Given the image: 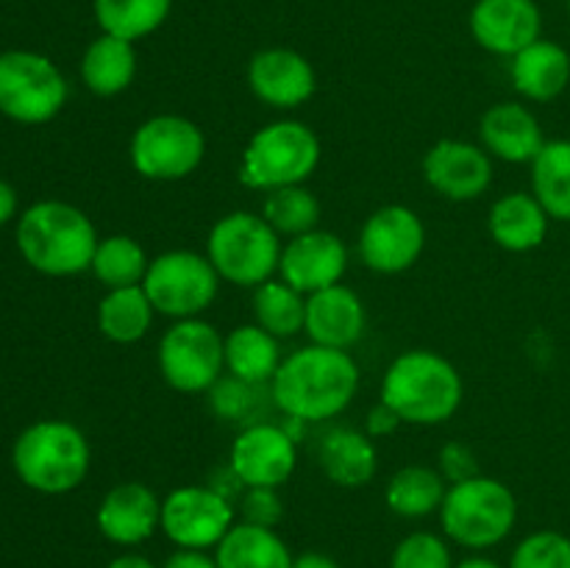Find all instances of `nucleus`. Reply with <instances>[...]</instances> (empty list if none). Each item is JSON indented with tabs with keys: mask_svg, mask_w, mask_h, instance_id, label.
Returning a JSON list of instances; mask_svg holds the SVG:
<instances>
[{
	"mask_svg": "<svg viewBox=\"0 0 570 568\" xmlns=\"http://www.w3.org/2000/svg\"><path fill=\"white\" fill-rule=\"evenodd\" d=\"M100 33L139 42L167 22L173 0H92Z\"/></svg>",
	"mask_w": 570,
	"mask_h": 568,
	"instance_id": "nucleus-30",
	"label": "nucleus"
},
{
	"mask_svg": "<svg viewBox=\"0 0 570 568\" xmlns=\"http://www.w3.org/2000/svg\"><path fill=\"white\" fill-rule=\"evenodd\" d=\"M549 212L532 193L501 195L488 215V232L499 248L510 254H527L540 248L549 237Z\"/></svg>",
	"mask_w": 570,
	"mask_h": 568,
	"instance_id": "nucleus-23",
	"label": "nucleus"
},
{
	"mask_svg": "<svg viewBox=\"0 0 570 568\" xmlns=\"http://www.w3.org/2000/svg\"><path fill=\"white\" fill-rule=\"evenodd\" d=\"M81 78L87 89L98 98L122 95L137 78V50L134 42L100 33L89 42L81 59Z\"/></svg>",
	"mask_w": 570,
	"mask_h": 568,
	"instance_id": "nucleus-25",
	"label": "nucleus"
},
{
	"mask_svg": "<svg viewBox=\"0 0 570 568\" xmlns=\"http://www.w3.org/2000/svg\"><path fill=\"white\" fill-rule=\"evenodd\" d=\"M161 568H220V566H217L215 557L206 555V551L178 549V551H173L170 557H167L165 566H161Z\"/></svg>",
	"mask_w": 570,
	"mask_h": 568,
	"instance_id": "nucleus-41",
	"label": "nucleus"
},
{
	"mask_svg": "<svg viewBox=\"0 0 570 568\" xmlns=\"http://www.w3.org/2000/svg\"><path fill=\"white\" fill-rule=\"evenodd\" d=\"M220 282L223 278L217 276L209 256L176 248L150 259L142 290L148 293L156 315L187 321V317H200L215 304Z\"/></svg>",
	"mask_w": 570,
	"mask_h": 568,
	"instance_id": "nucleus-9",
	"label": "nucleus"
},
{
	"mask_svg": "<svg viewBox=\"0 0 570 568\" xmlns=\"http://www.w3.org/2000/svg\"><path fill=\"white\" fill-rule=\"evenodd\" d=\"M390 568H454L451 549L440 535L412 532L395 546Z\"/></svg>",
	"mask_w": 570,
	"mask_h": 568,
	"instance_id": "nucleus-36",
	"label": "nucleus"
},
{
	"mask_svg": "<svg viewBox=\"0 0 570 568\" xmlns=\"http://www.w3.org/2000/svg\"><path fill=\"white\" fill-rule=\"evenodd\" d=\"M254 323H259L273 337H295L304 332L306 295L289 287L282 278L259 284L254 290Z\"/></svg>",
	"mask_w": 570,
	"mask_h": 568,
	"instance_id": "nucleus-33",
	"label": "nucleus"
},
{
	"mask_svg": "<svg viewBox=\"0 0 570 568\" xmlns=\"http://www.w3.org/2000/svg\"><path fill=\"white\" fill-rule=\"evenodd\" d=\"M360 379V365L348 351L309 343L284 356L271 393L289 421L323 423L348 410Z\"/></svg>",
	"mask_w": 570,
	"mask_h": 568,
	"instance_id": "nucleus-1",
	"label": "nucleus"
},
{
	"mask_svg": "<svg viewBox=\"0 0 570 568\" xmlns=\"http://www.w3.org/2000/svg\"><path fill=\"white\" fill-rule=\"evenodd\" d=\"M248 388L250 384L239 382V379H226V382H217L215 388L209 390L212 393V404H215V410L220 412V415H239V412H245V404H248Z\"/></svg>",
	"mask_w": 570,
	"mask_h": 568,
	"instance_id": "nucleus-39",
	"label": "nucleus"
},
{
	"mask_svg": "<svg viewBox=\"0 0 570 568\" xmlns=\"http://www.w3.org/2000/svg\"><path fill=\"white\" fill-rule=\"evenodd\" d=\"M17 212V193L6 182H0V226L9 223V217H14Z\"/></svg>",
	"mask_w": 570,
	"mask_h": 568,
	"instance_id": "nucleus-43",
	"label": "nucleus"
},
{
	"mask_svg": "<svg viewBox=\"0 0 570 568\" xmlns=\"http://www.w3.org/2000/svg\"><path fill=\"white\" fill-rule=\"evenodd\" d=\"M259 215L276 228L278 237L293 239L298 234L317 228V223H321V200L304 184H293V187L265 193Z\"/></svg>",
	"mask_w": 570,
	"mask_h": 568,
	"instance_id": "nucleus-34",
	"label": "nucleus"
},
{
	"mask_svg": "<svg viewBox=\"0 0 570 568\" xmlns=\"http://www.w3.org/2000/svg\"><path fill=\"white\" fill-rule=\"evenodd\" d=\"M454 568H501V566L495 560H490V557L473 555V557H465L462 562H454Z\"/></svg>",
	"mask_w": 570,
	"mask_h": 568,
	"instance_id": "nucleus-45",
	"label": "nucleus"
},
{
	"mask_svg": "<svg viewBox=\"0 0 570 568\" xmlns=\"http://www.w3.org/2000/svg\"><path fill=\"white\" fill-rule=\"evenodd\" d=\"M401 427V418L395 415L393 410H390L387 404H382V401H379L376 407H373L371 412H367V421H365V432L371 434L373 440H379V438H390V434L395 432V429Z\"/></svg>",
	"mask_w": 570,
	"mask_h": 568,
	"instance_id": "nucleus-40",
	"label": "nucleus"
},
{
	"mask_svg": "<svg viewBox=\"0 0 570 568\" xmlns=\"http://www.w3.org/2000/svg\"><path fill=\"white\" fill-rule=\"evenodd\" d=\"M156 365L167 388L209 393L226 368V337L204 317L176 321L159 340Z\"/></svg>",
	"mask_w": 570,
	"mask_h": 568,
	"instance_id": "nucleus-8",
	"label": "nucleus"
},
{
	"mask_svg": "<svg viewBox=\"0 0 570 568\" xmlns=\"http://www.w3.org/2000/svg\"><path fill=\"white\" fill-rule=\"evenodd\" d=\"M206 156V137L184 115H154L139 123L128 145L134 170L148 182H181L193 176Z\"/></svg>",
	"mask_w": 570,
	"mask_h": 568,
	"instance_id": "nucleus-10",
	"label": "nucleus"
},
{
	"mask_svg": "<svg viewBox=\"0 0 570 568\" xmlns=\"http://www.w3.org/2000/svg\"><path fill=\"white\" fill-rule=\"evenodd\" d=\"M154 304L148 293L139 287L106 290L98 304V329L106 340L117 345L139 343L154 326Z\"/></svg>",
	"mask_w": 570,
	"mask_h": 568,
	"instance_id": "nucleus-28",
	"label": "nucleus"
},
{
	"mask_svg": "<svg viewBox=\"0 0 570 568\" xmlns=\"http://www.w3.org/2000/svg\"><path fill=\"white\" fill-rule=\"evenodd\" d=\"M510 568H570V538L554 529L527 535L512 551Z\"/></svg>",
	"mask_w": 570,
	"mask_h": 568,
	"instance_id": "nucleus-35",
	"label": "nucleus"
},
{
	"mask_svg": "<svg viewBox=\"0 0 570 568\" xmlns=\"http://www.w3.org/2000/svg\"><path fill=\"white\" fill-rule=\"evenodd\" d=\"M367 329V310L360 295L345 284H332L306 295V337L326 349H354Z\"/></svg>",
	"mask_w": 570,
	"mask_h": 568,
	"instance_id": "nucleus-20",
	"label": "nucleus"
},
{
	"mask_svg": "<svg viewBox=\"0 0 570 568\" xmlns=\"http://www.w3.org/2000/svg\"><path fill=\"white\" fill-rule=\"evenodd\" d=\"M379 395L401 423L438 427L456 415L465 399V384L443 354L432 349H410L390 362Z\"/></svg>",
	"mask_w": 570,
	"mask_h": 568,
	"instance_id": "nucleus-2",
	"label": "nucleus"
},
{
	"mask_svg": "<svg viewBox=\"0 0 570 568\" xmlns=\"http://www.w3.org/2000/svg\"><path fill=\"white\" fill-rule=\"evenodd\" d=\"M345 271H348V248L337 234L323 232V228H312L287 239L282 248V262H278L282 282L304 295L340 284Z\"/></svg>",
	"mask_w": 570,
	"mask_h": 568,
	"instance_id": "nucleus-17",
	"label": "nucleus"
},
{
	"mask_svg": "<svg viewBox=\"0 0 570 568\" xmlns=\"http://www.w3.org/2000/svg\"><path fill=\"white\" fill-rule=\"evenodd\" d=\"M438 460H440L438 471L443 473L445 482L449 484L465 482V479L479 477L476 454H473L471 445L462 443V440H451V443H445L443 449H440Z\"/></svg>",
	"mask_w": 570,
	"mask_h": 568,
	"instance_id": "nucleus-38",
	"label": "nucleus"
},
{
	"mask_svg": "<svg viewBox=\"0 0 570 568\" xmlns=\"http://www.w3.org/2000/svg\"><path fill=\"white\" fill-rule=\"evenodd\" d=\"M317 462L328 482H334L337 488H365L376 477L379 451L367 432L337 427L323 434Z\"/></svg>",
	"mask_w": 570,
	"mask_h": 568,
	"instance_id": "nucleus-24",
	"label": "nucleus"
},
{
	"mask_svg": "<svg viewBox=\"0 0 570 568\" xmlns=\"http://www.w3.org/2000/svg\"><path fill=\"white\" fill-rule=\"evenodd\" d=\"M98 232L87 212L65 200H39L17 223V248L45 276H76L92 267Z\"/></svg>",
	"mask_w": 570,
	"mask_h": 568,
	"instance_id": "nucleus-3",
	"label": "nucleus"
},
{
	"mask_svg": "<svg viewBox=\"0 0 570 568\" xmlns=\"http://www.w3.org/2000/svg\"><path fill=\"white\" fill-rule=\"evenodd\" d=\"M518 521V499L501 479L473 477L465 482L449 484L440 523L443 535L456 546L471 551H484L510 538Z\"/></svg>",
	"mask_w": 570,
	"mask_h": 568,
	"instance_id": "nucleus-6",
	"label": "nucleus"
},
{
	"mask_svg": "<svg viewBox=\"0 0 570 568\" xmlns=\"http://www.w3.org/2000/svg\"><path fill=\"white\" fill-rule=\"evenodd\" d=\"M248 87L256 100L278 111L304 106L315 95L317 76L312 61L293 48L256 50L248 61Z\"/></svg>",
	"mask_w": 570,
	"mask_h": 568,
	"instance_id": "nucleus-16",
	"label": "nucleus"
},
{
	"mask_svg": "<svg viewBox=\"0 0 570 568\" xmlns=\"http://www.w3.org/2000/svg\"><path fill=\"white\" fill-rule=\"evenodd\" d=\"M237 510L226 493L206 484H181L161 499V532L176 549H217Z\"/></svg>",
	"mask_w": 570,
	"mask_h": 568,
	"instance_id": "nucleus-12",
	"label": "nucleus"
},
{
	"mask_svg": "<svg viewBox=\"0 0 570 568\" xmlns=\"http://www.w3.org/2000/svg\"><path fill=\"white\" fill-rule=\"evenodd\" d=\"M215 560L220 568H293L295 557L276 529L239 521L217 543Z\"/></svg>",
	"mask_w": 570,
	"mask_h": 568,
	"instance_id": "nucleus-27",
	"label": "nucleus"
},
{
	"mask_svg": "<svg viewBox=\"0 0 570 568\" xmlns=\"http://www.w3.org/2000/svg\"><path fill=\"white\" fill-rule=\"evenodd\" d=\"M468 26L479 48L512 59L538 42L543 33V14L534 0H476Z\"/></svg>",
	"mask_w": 570,
	"mask_h": 568,
	"instance_id": "nucleus-18",
	"label": "nucleus"
},
{
	"mask_svg": "<svg viewBox=\"0 0 570 568\" xmlns=\"http://www.w3.org/2000/svg\"><path fill=\"white\" fill-rule=\"evenodd\" d=\"M95 521L106 540L131 549L161 529V499L145 482H120L100 499Z\"/></svg>",
	"mask_w": 570,
	"mask_h": 568,
	"instance_id": "nucleus-19",
	"label": "nucleus"
},
{
	"mask_svg": "<svg viewBox=\"0 0 570 568\" xmlns=\"http://www.w3.org/2000/svg\"><path fill=\"white\" fill-rule=\"evenodd\" d=\"M510 78L518 95L534 104L560 98L570 84V53L562 45L540 37L510 59Z\"/></svg>",
	"mask_w": 570,
	"mask_h": 568,
	"instance_id": "nucleus-22",
	"label": "nucleus"
},
{
	"mask_svg": "<svg viewBox=\"0 0 570 568\" xmlns=\"http://www.w3.org/2000/svg\"><path fill=\"white\" fill-rule=\"evenodd\" d=\"M106 568H156V566L142 555H120L115 557Z\"/></svg>",
	"mask_w": 570,
	"mask_h": 568,
	"instance_id": "nucleus-44",
	"label": "nucleus"
},
{
	"mask_svg": "<svg viewBox=\"0 0 570 568\" xmlns=\"http://www.w3.org/2000/svg\"><path fill=\"white\" fill-rule=\"evenodd\" d=\"M426 248V226L421 215L404 204H387L373 212L360 228L356 251L367 271L395 276L417 265Z\"/></svg>",
	"mask_w": 570,
	"mask_h": 568,
	"instance_id": "nucleus-13",
	"label": "nucleus"
},
{
	"mask_svg": "<svg viewBox=\"0 0 570 568\" xmlns=\"http://www.w3.org/2000/svg\"><path fill=\"white\" fill-rule=\"evenodd\" d=\"M282 345L278 337L259 326V323H243L226 334V368L234 379L245 384L273 382L282 368Z\"/></svg>",
	"mask_w": 570,
	"mask_h": 568,
	"instance_id": "nucleus-26",
	"label": "nucleus"
},
{
	"mask_svg": "<svg viewBox=\"0 0 570 568\" xmlns=\"http://www.w3.org/2000/svg\"><path fill=\"white\" fill-rule=\"evenodd\" d=\"M549 139L532 109L515 100L490 106L479 120V145L490 156L510 165H532Z\"/></svg>",
	"mask_w": 570,
	"mask_h": 568,
	"instance_id": "nucleus-21",
	"label": "nucleus"
},
{
	"mask_svg": "<svg viewBox=\"0 0 570 568\" xmlns=\"http://www.w3.org/2000/svg\"><path fill=\"white\" fill-rule=\"evenodd\" d=\"M423 178L440 198L476 200L493 184V156L476 143L440 139L423 156Z\"/></svg>",
	"mask_w": 570,
	"mask_h": 568,
	"instance_id": "nucleus-15",
	"label": "nucleus"
},
{
	"mask_svg": "<svg viewBox=\"0 0 570 568\" xmlns=\"http://www.w3.org/2000/svg\"><path fill=\"white\" fill-rule=\"evenodd\" d=\"M445 490H449V482L438 468L404 466L390 477L384 501L401 518H426L440 512Z\"/></svg>",
	"mask_w": 570,
	"mask_h": 568,
	"instance_id": "nucleus-29",
	"label": "nucleus"
},
{
	"mask_svg": "<svg viewBox=\"0 0 570 568\" xmlns=\"http://www.w3.org/2000/svg\"><path fill=\"white\" fill-rule=\"evenodd\" d=\"M228 466L245 488H282L298 468V445L287 427L250 423L234 438Z\"/></svg>",
	"mask_w": 570,
	"mask_h": 568,
	"instance_id": "nucleus-14",
	"label": "nucleus"
},
{
	"mask_svg": "<svg viewBox=\"0 0 570 568\" xmlns=\"http://www.w3.org/2000/svg\"><path fill=\"white\" fill-rule=\"evenodd\" d=\"M321 165V139L306 123L284 117L262 126L239 159V182L256 193L293 187L312 178Z\"/></svg>",
	"mask_w": 570,
	"mask_h": 568,
	"instance_id": "nucleus-5",
	"label": "nucleus"
},
{
	"mask_svg": "<svg viewBox=\"0 0 570 568\" xmlns=\"http://www.w3.org/2000/svg\"><path fill=\"white\" fill-rule=\"evenodd\" d=\"M150 256L145 254L142 245L128 234H111V237L98 239L95 248L92 267L100 284L106 290H120V287H139L148 276Z\"/></svg>",
	"mask_w": 570,
	"mask_h": 568,
	"instance_id": "nucleus-32",
	"label": "nucleus"
},
{
	"mask_svg": "<svg viewBox=\"0 0 570 568\" xmlns=\"http://www.w3.org/2000/svg\"><path fill=\"white\" fill-rule=\"evenodd\" d=\"M532 195L551 221L570 223V139H549L534 156Z\"/></svg>",
	"mask_w": 570,
	"mask_h": 568,
	"instance_id": "nucleus-31",
	"label": "nucleus"
},
{
	"mask_svg": "<svg viewBox=\"0 0 570 568\" xmlns=\"http://www.w3.org/2000/svg\"><path fill=\"white\" fill-rule=\"evenodd\" d=\"M566 9H568V17H570V0H566Z\"/></svg>",
	"mask_w": 570,
	"mask_h": 568,
	"instance_id": "nucleus-46",
	"label": "nucleus"
},
{
	"mask_svg": "<svg viewBox=\"0 0 570 568\" xmlns=\"http://www.w3.org/2000/svg\"><path fill=\"white\" fill-rule=\"evenodd\" d=\"M239 516L254 527L276 529L284 516V505L278 499V488H245L239 499Z\"/></svg>",
	"mask_w": 570,
	"mask_h": 568,
	"instance_id": "nucleus-37",
	"label": "nucleus"
},
{
	"mask_svg": "<svg viewBox=\"0 0 570 568\" xmlns=\"http://www.w3.org/2000/svg\"><path fill=\"white\" fill-rule=\"evenodd\" d=\"M67 104V81L59 67L33 50L0 53V111L26 126L53 120Z\"/></svg>",
	"mask_w": 570,
	"mask_h": 568,
	"instance_id": "nucleus-11",
	"label": "nucleus"
},
{
	"mask_svg": "<svg viewBox=\"0 0 570 568\" xmlns=\"http://www.w3.org/2000/svg\"><path fill=\"white\" fill-rule=\"evenodd\" d=\"M11 462L22 484L37 493L61 496L87 479L92 449L76 423L39 421L17 438Z\"/></svg>",
	"mask_w": 570,
	"mask_h": 568,
	"instance_id": "nucleus-4",
	"label": "nucleus"
},
{
	"mask_svg": "<svg viewBox=\"0 0 570 568\" xmlns=\"http://www.w3.org/2000/svg\"><path fill=\"white\" fill-rule=\"evenodd\" d=\"M282 237L259 212H228L206 237V256L217 276L237 287H259L278 273Z\"/></svg>",
	"mask_w": 570,
	"mask_h": 568,
	"instance_id": "nucleus-7",
	"label": "nucleus"
},
{
	"mask_svg": "<svg viewBox=\"0 0 570 568\" xmlns=\"http://www.w3.org/2000/svg\"><path fill=\"white\" fill-rule=\"evenodd\" d=\"M293 568H340V566L328 555H321V551H306V555L295 557Z\"/></svg>",
	"mask_w": 570,
	"mask_h": 568,
	"instance_id": "nucleus-42",
	"label": "nucleus"
}]
</instances>
